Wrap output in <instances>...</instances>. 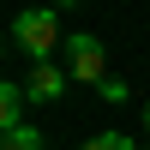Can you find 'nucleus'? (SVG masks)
<instances>
[{
	"label": "nucleus",
	"instance_id": "nucleus-1",
	"mask_svg": "<svg viewBox=\"0 0 150 150\" xmlns=\"http://www.w3.org/2000/svg\"><path fill=\"white\" fill-rule=\"evenodd\" d=\"M12 42H18L36 66H48L54 48H60V12H18V18H12Z\"/></svg>",
	"mask_w": 150,
	"mask_h": 150
},
{
	"label": "nucleus",
	"instance_id": "nucleus-2",
	"mask_svg": "<svg viewBox=\"0 0 150 150\" xmlns=\"http://www.w3.org/2000/svg\"><path fill=\"white\" fill-rule=\"evenodd\" d=\"M66 78L96 84V90L108 84V54H102V42H96V36H72V42H66Z\"/></svg>",
	"mask_w": 150,
	"mask_h": 150
},
{
	"label": "nucleus",
	"instance_id": "nucleus-3",
	"mask_svg": "<svg viewBox=\"0 0 150 150\" xmlns=\"http://www.w3.org/2000/svg\"><path fill=\"white\" fill-rule=\"evenodd\" d=\"M60 90H66V72L48 60V66H30V84H24V96L30 102H60Z\"/></svg>",
	"mask_w": 150,
	"mask_h": 150
},
{
	"label": "nucleus",
	"instance_id": "nucleus-4",
	"mask_svg": "<svg viewBox=\"0 0 150 150\" xmlns=\"http://www.w3.org/2000/svg\"><path fill=\"white\" fill-rule=\"evenodd\" d=\"M24 102H30V96H24L18 84H0V132H18L24 126Z\"/></svg>",
	"mask_w": 150,
	"mask_h": 150
},
{
	"label": "nucleus",
	"instance_id": "nucleus-5",
	"mask_svg": "<svg viewBox=\"0 0 150 150\" xmlns=\"http://www.w3.org/2000/svg\"><path fill=\"white\" fill-rule=\"evenodd\" d=\"M0 150H48V138H42L36 126H18V132H6V144H0Z\"/></svg>",
	"mask_w": 150,
	"mask_h": 150
},
{
	"label": "nucleus",
	"instance_id": "nucleus-6",
	"mask_svg": "<svg viewBox=\"0 0 150 150\" xmlns=\"http://www.w3.org/2000/svg\"><path fill=\"white\" fill-rule=\"evenodd\" d=\"M78 150H138V144H132L126 132H96V138H90V144H78Z\"/></svg>",
	"mask_w": 150,
	"mask_h": 150
},
{
	"label": "nucleus",
	"instance_id": "nucleus-7",
	"mask_svg": "<svg viewBox=\"0 0 150 150\" xmlns=\"http://www.w3.org/2000/svg\"><path fill=\"white\" fill-rule=\"evenodd\" d=\"M144 132H150V102H144Z\"/></svg>",
	"mask_w": 150,
	"mask_h": 150
}]
</instances>
